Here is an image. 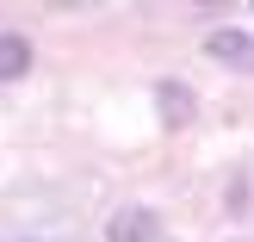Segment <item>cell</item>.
<instances>
[{
    "mask_svg": "<svg viewBox=\"0 0 254 242\" xmlns=\"http://www.w3.org/2000/svg\"><path fill=\"white\" fill-rule=\"evenodd\" d=\"M205 56L254 75V31H230V25H223V31H205Z\"/></svg>",
    "mask_w": 254,
    "mask_h": 242,
    "instance_id": "6da1fadb",
    "label": "cell"
},
{
    "mask_svg": "<svg viewBox=\"0 0 254 242\" xmlns=\"http://www.w3.org/2000/svg\"><path fill=\"white\" fill-rule=\"evenodd\" d=\"M155 236H161V218L149 205H124L118 218L106 224V242H155Z\"/></svg>",
    "mask_w": 254,
    "mask_h": 242,
    "instance_id": "7a4b0ae2",
    "label": "cell"
},
{
    "mask_svg": "<svg viewBox=\"0 0 254 242\" xmlns=\"http://www.w3.org/2000/svg\"><path fill=\"white\" fill-rule=\"evenodd\" d=\"M155 106H161V118H168V131H186L192 112H198V99H192L186 81H155Z\"/></svg>",
    "mask_w": 254,
    "mask_h": 242,
    "instance_id": "3957f363",
    "label": "cell"
},
{
    "mask_svg": "<svg viewBox=\"0 0 254 242\" xmlns=\"http://www.w3.org/2000/svg\"><path fill=\"white\" fill-rule=\"evenodd\" d=\"M31 69V37L25 31H0V81H19Z\"/></svg>",
    "mask_w": 254,
    "mask_h": 242,
    "instance_id": "277c9868",
    "label": "cell"
}]
</instances>
